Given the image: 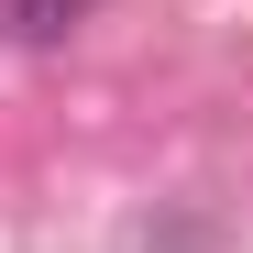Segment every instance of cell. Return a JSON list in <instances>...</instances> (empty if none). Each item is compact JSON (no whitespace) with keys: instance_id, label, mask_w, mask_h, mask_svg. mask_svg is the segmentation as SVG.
Listing matches in <instances>:
<instances>
[{"instance_id":"6da1fadb","label":"cell","mask_w":253,"mask_h":253,"mask_svg":"<svg viewBox=\"0 0 253 253\" xmlns=\"http://www.w3.org/2000/svg\"><path fill=\"white\" fill-rule=\"evenodd\" d=\"M66 22H88V0H11V33H33V44H55Z\"/></svg>"}]
</instances>
